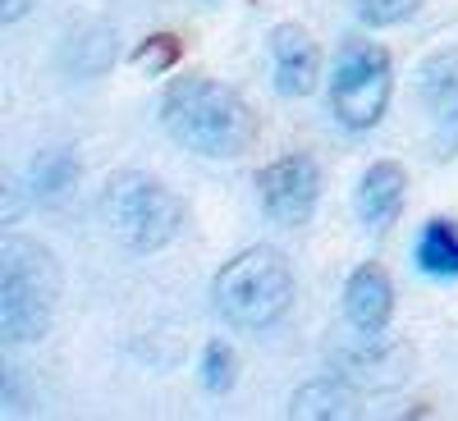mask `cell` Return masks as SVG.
<instances>
[{
    "label": "cell",
    "instance_id": "cell-1",
    "mask_svg": "<svg viewBox=\"0 0 458 421\" xmlns=\"http://www.w3.org/2000/svg\"><path fill=\"white\" fill-rule=\"evenodd\" d=\"M161 129L198 156L234 161L257 138V114L216 79H174L161 97Z\"/></svg>",
    "mask_w": 458,
    "mask_h": 421
},
{
    "label": "cell",
    "instance_id": "cell-2",
    "mask_svg": "<svg viewBox=\"0 0 458 421\" xmlns=\"http://www.w3.org/2000/svg\"><path fill=\"white\" fill-rule=\"evenodd\" d=\"M211 307L225 325L261 334L289 316L293 307V271L284 252L276 248H248L225 265L211 284Z\"/></svg>",
    "mask_w": 458,
    "mask_h": 421
},
{
    "label": "cell",
    "instance_id": "cell-3",
    "mask_svg": "<svg viewBox=\"0 0 458 421\" xmlns=\"http://www.w3.org/2000/svg\"><path fill=\"white\" fill-rule=\"evenodd\" d=\"M101 224L129 252H161L165 243H174L183 224V202L161 179L124 170V174H110L101 188Z\"/></svg>",
    "mask_w": 458,
    "mask_h": 421
},
{
    "label": "cell",
    "instance_id": "cell-4",
    "mask_svg": "<svg viewBox=\"0 0 458 421\" xmlns=\"http://www.w3.org/2000/svg\"><path fill=\"white\" fill-rule=\"evenodd\" d=\"M60 302V261L28 234L5 239V275H0V316L14 343H37Z\"/></svg>",
    "mask_w": 458,
    "mask_h": 421
},
{
    "label": "cell",
    "instance_id": "cell-5",
    "mask_svg": "<svg viewBox=\"0 0 458 421\" xmlns=\"http://www.w3.org/2000/svg\"><path fill=\"white\" fill-rule=\"evenodd\" d=\"M390 97H394V64H390V51L376 46V42H362V37H349L335 55V69H330V110L344 129L353 133H367L386 120L390 110Z\"/></svg>",
    "mask_w": 458,
    "mask_h": 421
},
{
    "label": "cell",
    "instance_id": "cell-6",
    "mask_svg": "<svg viewBox=\"0 0 458 421\" xmlns=\"http://www.w3.org/2000/svg\"><path fill=\"white\" fill-rule=\"evenodd\" d=\"M257 198L271 224L280 229H298L317 215L321 202V165L308 151H289V156L271 161L257 174Z\"/></svg>",
    "mask_w": 458,
    "mask_h": 421
},
{
    "label": "cell",
    "instance_id": "cell-7",
    "mask_svg": "<svg viewBox=\"0 0 458 421\" xmlns=\"http://www.w3.org/2000/svg\"><path fill=\"white\" fill-rule=\"evenodd\" d=\"M417 92L431 114V147L436 156H458V51H436L417 69Z\"/></svg>",
    "mask_w": 458,
    "mask_h": 421
},
{
    "label": "cell",
    "instance_id": "cell-8",
    "mask_svg": "<svg viewBox=\"0 0 458 421\" xmlns=\"http://www.w3.org/2000/svg\"><path fill=\"white\" fill-rule=\"evenodd\" d=\"M271 73L280 97H312L321 79V51L302 23H276L271 28Z\"/></svg>",
    "mask_w": 458,
    "mask_h": 421
},
{
    "label": "cell",
    "instance_id": "cell-9",
    "mask_svg": "<svg viewBox=\"0 0 458 421\" xmlns=\"http://www.w3.org/2000/svg\"><path fill=\"white\" fill-rule=\"evenodd\" d=\"M344 316H349V325L362 334V339H380L394 316V280L386 265L376 261H362L358 271L349 275V284H344Z\"/></svg>",
    "mask_w": 458,
    "mask_h": 421
},
{
    "label": "cell",
    "instance_id": "cell-10",
    "mask_svg": "<svg viewBox=\"0 0 458 421\" xmlns=\"http://www.w3.org/2000/svg\"><path fill=\"white\" fill-rule=\"evenodd\" d=\"M403 198H408V174L399 161H376L362 170V183H358V215L367 229H390L403 211Z\"/></svg>",
    "mask_w": 458,
    "mask_h": 421
},
{
    "label": "cell",
    "instance_id": "cell-11",
    "mask_svg": "<svg viewBox=\"0 0 458 421\" xmlns=\"http://www.w3.org/2000/svg\"><path fill=\"white\" fill-rule=\"evenodd\" d=\"M417 271L431 280H458V224L454 220H427L417 234Z\"/></svg>",
    "mask_w": 458,
    "mask_h": 421
},
{
    "label": "cell",
    "instance_id": "cell-12",
    "mask_svg": "<svg viewBox=\"0 0 458 421\" xmlns=\"http://www.w3.org/2000/svg\"><path fill=\"white\" fill-rule=\"evenodd\" d=\"M79 174H83V165L73 156V147H51L32 161L28 188H32L37 202H60V198H69V188L79 183Z\"/></svg>",
    "mask_w": 458,
    "mask_h": 421
},
{
    "label": "cell",
    "instance_id": "cell-13",
    "mask_svg": "<svg viewBox=\"0 0 458 421\" xmlns=\"http://www.w3.org/2000/svg\"><path fill=\"white\" fill-rule=\"evenodd\" d=\"M293 417H353L358 412V399L339 385V375H321V380H308L293 403H289Z\"/></svg>",
    "mask_w": 458,
    "mask_h": 421
},
{
    "label": "cell",
    "instance_id": "cell-14",
    "mask_svg": "<svg viewBox=\"0 0 458 421\" xmlns=\"http://www.w3.org/2000/svg\"><path fill=\"white\" fill-rule=\"evenodd\" d=\"M114 60V32L110 28H83V32H73L69 42H64V64L73 69V73H101L106 64Z\"/></svg>",
    "mask_w": 458,
    "mask_h": 421
},
{
    "label": "cell",
    "instance_id": "cell-15",
    "mask_svg": "<svg viewBox=\"0 0 458 421\" xmlns=\"http://www.w3.org/2000/svg\"><path fill=\"white\" fill-rule=\"evenodd\" d=\"M234 380H239L234 349H229L225 339H211L207 353H202V385H207V394H229V390H234Z\"/></svg>",
    "mask_w": 458,
    "mask_h": 421
},
{
    "label": "cell",
    "instance_id": "cell-16",
    "mask_svg": "<svg viewBox=\"0 0 458 421\" xmlns=\"http://www.w3.org/2000/svg\"><path fill=\"white\" fill-rule=\"evenodd\" d=\"M179 37H170V32H157V37H147V42H138V51H133V64L138 69H147V73H165V69H174L179 64Z\"/></svg>",
    "mask_w": 458,
    "mask_h": 421
},
{
    "label": "cell",
    "instance_id": "cell-17",
    "mask_svg": "<svg viewBox=\"0 0 458 421\" xmlns=\"http://www.w3.org/2000/svg\"><path fill=\"white\" fill-rule=\"evenodd\" d=\"M422 0H358V19L367 28H394V23H408Z\"/></svg>",
    "mask_w": 458,
    "mask_h": 421
},
{
    "label": "cell",
    "instance_id": "cell-18",
    "mask_svg": "<svg viewBox=\"0 0 458 421\" xmlns=\"http://www.w3.org/2000/svg\"><path fill=\"white\" fill-rule=\"evenodd\" d=\"M28 5H32V0H0V14H5V23H14V19L28 14Z\"/></svg>",
    "mask_w": 458,
    "mask_h": 421
}]
</instances>
